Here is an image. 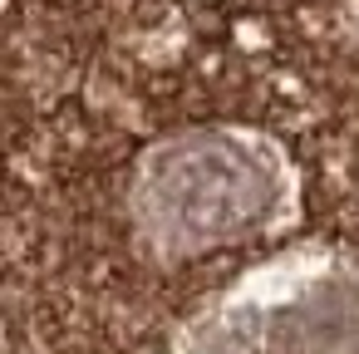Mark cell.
I'll use <instances>...</instances> for the list:
<instances>
[{"instance_id": "obj_2", "label": "cell", "mask_w": 359, "mask_h": 354, "mask_svg": "<svg viewBox=\"0 0 359 354\" xmlns=\"http://www.w3.org/2000/svg\"><path fill=\"white\" fill-rule=\"evenodd\" d=\"M172 354H359V246H290L207 295Z\"/></svg>"}, {"instance_id": "obj_1", "label": "cell", "mask_w": 359, "mask_h": 354, "mask_svg": "<svg viewBox=\"0 0 359 354\" xmlns=\"http://www.w3.org/2000/svg\"><path fill=\"white\" fill-rule=\"evenodd\" d=\"M295 163L261 128L212 123L158 138L128 182V222L158 261L266 236L295 217Z\"/></svg>"}]
</instances>
